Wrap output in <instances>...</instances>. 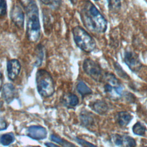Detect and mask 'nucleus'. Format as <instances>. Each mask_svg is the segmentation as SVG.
I'll return each mask as SVG.
<instances>
[{"instance_id":"nucleus-9","label":"nucleus","mask_w":147,"mask_h":147,"mask_svg":"<svg viewBox=\"0 0 147 147\" xmlns=\"http://www.w3.org/2000/svg\"><path fill=\"white\" fill-rule=\"evenodd\" d=\"M27 135L32 139L41 140L46 138L47 131L42 126L33 125L28 127Z\"/></svg>"},{"instance_id":"nucleus-12","label":"nucleus","mask_w":147,"mask_h":147,"mask_svg":"<svg viewBox=\"0 0 147 147\" xmlns=\"http://www.w3.org/2000/svg\"><path fill=\"white\" fill-rule=\"evenodd\" d=\"M91 108L98 114L103 115L107 113L109 110L107 104L103 100H96L91 106Z\"/></svg>"},{"instance_id":"nucleus-21","label":"nucleus","mask_w":147,"mask_h":147,"mask_svg":"<svg viewBox=\"0 0 147 147\" xmlns=\"http://www.w3.org/2000/svg\"><path fill=\"white\" fill-rule=\"evenodd\" d=\"M7 13V4L5 0H0V16H4Z\"/></svg>"},{"instance_id":"nucleus-27","label":"nucleus","mask_w":147,"mask_h":147,"mask_svg":"<svg viewBox=\"0 0 147 147\" xmlns=\"http://www.w3.org/2000/svg\"><path fill=\"white\" fill-rule=\"evenodd\" d=\"M2 83H3V79H2V75L1 74V72H0V91L2 88Z\"/></svg>"},{"instance_id":"nucleus-1","label":"nucleus","mask_w":147,"mask_h":147,"mask_svg":"<svg viewBox=\"0 0 147 147\" xmlns=\"http://www.w3.org/2000/svg\"><path fill=\"white\" fill-rule=\"evenodd\" d=\"M80 16L84 26L91 32L102 33L106 31L107 20L91 1L83 2L80 8Z\"/></svg>"},{"instance_id":"nucleus-2","label":"nucleus","mask_w":147,"mask_h":147,"mask_svg":"<svg viewBox=\"0 0 147 147\" xmlns=\"http://www.w3.org/2000/svg\"><path fill=\"white\" fill-rule=\"evenodd\" d=\"M24 9L26 13V34L28 39L33 42L38 40L41 35L38 9L33 0Z\"/></svg>"},{"instance_id":"nucleus-28","label":"nucleus","mask_w":147,"mask_h":147,"mask_svg":"<svg viewBox=\"0 0 147 147\" xmlns=\"http://www.w3.org/2000/svg\"><path fill=\"white\" fill-rule=\"evenodd\" d=\"M44 4L48 5H49V0H40Z\"/></svg>"},{"instance_id":"nucleus-22","label":"nucleus","mask_w":147,"mask_h":147,"mask_svg":"<svg viewBox=\"0 0 147 147\" xmlns=\"http://www.w3.org/2000/svg\"><path fill=\"white\" fill-rule=\"evenodd\" d=\"M62 0H49V5L53 8H59L61 4Z\"/></svg>"},{"instance_id":"nucleus-20","label":"nucleus","mask_w":147,"mask_h":147,"mask_svg":"<svg viewBox=\"0 0 147 147\" xmlns=\"http://www.w3.org/2000/svg\"><path fill=\"white\" fill-rule=\"evenodd\" d=\"M68 102L70 106H76L79 103V98L76 95L71 94L68 96Z\"/></svg>"},{"instance_id":"nucleus-19","label":"nucleus","mask_w":147,"mask_h":147,"mask_svg":"<svg viewBox=\"0 0 147 147\" xmlns=\"http://www.w3.org/2000/svg\"><path fill=\"white\" fill-rule=\"evenodd\" d=\"M75 141L82 147H97L95 145L92 144L91 143H90V142H88V141H87L78 138V137L75 138Z\"/></svg>"},{"instance_id":"nucleus-6","label":"nucleus","mask_w":147,"mask_h":147,"mask_svg":"<svg viewBox=\"0 0 147 147\" xmlns=\"http://www.w3.org/2000/svg\"><path fill=\"white\" fill-rule=\"evenodd\" d=\"M123 60L125 64L133 72L138 71L142 67L138 56L132 51H126L123 55Z\"/></svg>"},{"instance_id":"nucleus-30","label":"nucleus","mask_w":147,"mask_h":147,"mask_svg":"<svg viewBox=\"0 0 147 147\" xmlns=\"http://www.w3.org/2000/svg\"><path fill=\"white\" fill-rule=\"evenodd\" d=\"M33 147H40V146H33Z\"/></svg>"},{"instance_id":"nucleus-3","label":"nucleus","mask_w":147,"mask_h":147,"mask_svg":"<svg viewBox=\"0 0 147 147\" xmlns=\"http://www.w3.org/2000/svg\"><path fill=\"white\" fill-rule=\"evenodd\" d=\"M74 41L80 49L85 52L90 53L96 47V42L93 37L82 27L76 26L72 29Z\"/></svg>"},{"instance_id":"nucleus-10","label":"nucleus","mask_w":147,"mask_h":147,"mask_svg":"<svg viewBox=\"0 0 147 147\" xmlns=\"http://www.w3.org/2000/svg\"><path fill=\"white\" fill-rule=\"evenodd\" d=\"M113 140L116 145L121 147H135L136 145L135 140L128 136L115 134Z\"/></svg>"},{"instance_id":"nucleus-16","label":"nucleus","mask_w":147,"mask_h":147,"mask_svg":"<svg viewBox=\"0 0 147 147\" xmlns=\"http://www.w3.org/2000/svg\"><path fill=\"white\" fill-rule=\"evenodd\" d=\"M14 141V136L13 133H9L2 134L0 137V143L4 146H7Z\"/></svg>"},{"instance_id":"nucleus-18","label":"nucleus","mask_w":147,"mask_h":147,"mask_svg":"<svg viewBox=\"0 0 147 147\" xmlns=\"http://www.w3.org/2000/svg\"><path fill=\"white\" fill-rule=\"evenodd\" d=\"M108 7L112 12H117L121 7V0H107Z\"/></svg>"},{"instance_id":"nucleus-17","label":"nucleus","mask_w":147,"mask_h":147,"mask_svg":"<svg viewBox=\"0 0 147 147\" xmlns=\"http://www.w3.org/2000/svg\"><path fill=\"white\" fill-rule=\"evenodd\" d=\"M133 133L138 136H144L145 131H146V127L145 125L142 124L141 123L138 122L136 123H135L132 128Z\"/></svg>"},{"instance_id":"nucleus-23","label":"nucleus","mask_w":147,"mask_h":147,"mask_svg":"<svg viewBox=\"0 0 147 147\" xmlns=\"http://www.w3.org/2000/svg\"><path fill=\"white\" fill-rule=\"evenodd\" d=\"M113 87L109 83H107L104 86V90L106 92H111L113 90Z\"/></svg>"},{"instance_id":"nucleus-15","label":"nucleus","mask_w":147,"mask_h":147,"mask_svg":"<svg viewBox=\"0 0 147 147\" xmlns=\"http://www.w3.org/2000/svg\"><path fill=\"white\" fill-rule=\"evenodd\" d=\"M76 88L78 91L82 96L91 94L92 93V90L83 82H79L77 84Z\"/></svg>"},{"instance_id":"nucleus-5","label":"nucleus","mask_w":147,"mask_h":147,"mask_svg":"<svg viewBox=\"0 0 147 147\" xmlns=\"http://www.w3.org/2000/svg\"><path fill=\"white\" fill-rule=\"evenodd\" d=\"M83 68L87 75L97 82H102L105 78L103 70L100 65L90 59L84 60L83 64Z\"/></svg>"},{"instance_id":"nucleus-31","label":"nucleus","mask_w":147,"mask_h":147,"mask_svg":"<svg viewBox=\"0 0 147 147\" xmlns=\"http://www.w3.org/2000/svg\"><path fill=\"white\" fill-rule=\"evenodd\" d=\"M94 1H99V0H94Z\"/></svg>"},{"instance_id":"nucleus-11","label":"nucleus","mask_w":147,"mask_h":147,"mask_svg":"<svg viewBox=\"0 0 147 147\" xmlns=\"http://www.w3.org/2000/svg\"><path fill=\"white\" fill-rule=\"evenodd\" d=\"M2 96L3 99L7 103H10L14 98L15 88L12 84L6 83L2 87Z\"/></svg>"},{"instance_id":"nucleus-25","label":"nucleus","mask_w":147,"mask_h":147,"mask_svg":"<svg viewBox=\"0 0 147 147\" xmlns=\"http://www.w3.org/2000/svg\"><path fill=\"white\" fill-rule=\"evenodd\" d=\"M33 0H20L21 5L23 6V7H25L27 5H28L30 2H31Z\"/></svg>"},{"instance_id":"nucleus-13","label":"nucleus","mask_w":147,"mask_h":147,"mask_svg":"<svg viewBox=\"0 0 147 147\" xmlns=\"http://www.w3.org/2000/svg\"><path fill=\"white\" fill-rule=\"evenodd\" d=\"M132 119L131 115L127 111H121L117 114V122L118 124L122 126H127Z\"/></svg>"},{"instance_id":"nucleus-32","label":"nucleus","mask_w":147,"mask_h":147,"mask_svg":"<svg viewBox=\"0 0 147 147\" xmlns=\"http://www.w3.org/2000/svg\"><path fill=\"white\" fill-rule=\"evenodd\" d=\"M145 147H147V146H145Z\"/></svg>"},{"instance_id":"nucleus-8","label":"nucleus","mask_w":147,"mask_h":147,"mask_svg":"<svg viewBox=\"0 0 147 147\" xmlns=\"http://www.w3.org/2000/svg\"><path fill=\"white\" fill-rule=\"evenodd\" d=\"M21 71V64L17 59H11L7 62V76L10 80H14Z\"/></svg>"},{"instance_id":"nucleus-14","label":"nucleus","mask_w":147,"mask_h":147,"mask_svg":"<svg viewBox=\"0 0 147 147\" xmlns=\"http://www.w3.org/2000/svg\"><path fill=\"white\" fill-rule=\"evenodd\" d=\"M90 114L87 111H84L80 114L81 123L85 127L90 126L94 123V119Z\"/></svg>"},{"instance_id":"nucleus-7","label":"nucleus","mask_w":147,"mask_h":147,"mask_svg":"<svg viewBox=\"0 0 147 147\" xmlns=\"http://www.w3.org/2000/svg\"><path fill=\"white\" fill-rule=\"evenodd\" d=\"M10 18L16 27L20 29H22L24 27V14L20 6L17 5L13 6L10 11Z\"/></svg>"},{"instance_id":"nucleus-29","label":"nucleus","mask_w":147,"mask_h":147,"mask_svg":"<svg viewBox=\"0 0 147 147\" xmlns=\"http://www.w3.org/2000/svg\"><path fill=\"white\" fill-rule=\"evenodd\" d=\"M70 2L73 4V5H76L78 2V0H69Z\"/></svg>"},{"instance_id":"nucleus-4","label":"nucleus","mask_w":147,"mask_h":147,"mask_svg":"<svg viewBox=\"0 0 147 147\" xmlns=\"http://www.w3.org/2000/svg\"><path fill=\"white\" fill-rule=\"evenodd\" d=\"M36 82L37 89L40 95L49 97L55 92V83L51 74L45 69H39L36 72Z\"/></svg>"},{"instance_id":"nucleus-24","label":"nucleus","mask_w":147,"mask_h":147,"mask_svg":"<svg viewBox=\"0 0 147 147\" xmlns=\"http://www.w3.org/2000/svg\"><path fill=\"white\" fill-rule=\"evenodd\" d=\"M7 127V123L4 120H0V130L6 129Z\"/></svg>"},{"instance_id":"nucleus-26","label":"nucleus","mask_w":147,"mask_h":147,"mask_svg":"<svg viewBox=\"0 0 147 147\" xmlns=\"http://www.w3.org/2000/svg\"><path fill=\"white\" fill-rule=\"evenodd\" d=\"M45 145L47 146V147H59L52 143H50V142H46L45 144Z\"/></svg>"}]
</instances>
